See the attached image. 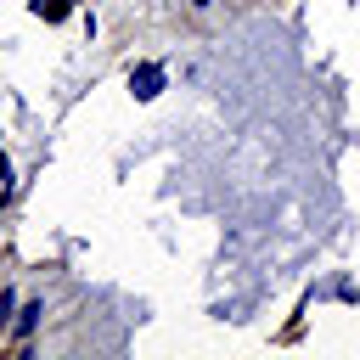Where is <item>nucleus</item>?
<instances>
[{"instance_id":"20e7f679","label":"nucleus","mask_w":360,"mask_h":360,"mask_svg":"<svg viewBox=\"0 0 360 360\" xmlns=\"http://www.w3.org/2000/svg\"><path fill=\"white\" fill-rule=\"evenodd\" d=\"M191 6H208V0H191Z\"/></svg>"},{"instance_id":"7ed1b4c3","label":"nucleus","mask_w":360,"mask_h":360,"mask_svg":"<svg viewBox=\"0 0 360 360\" xmlns=\"http://www.w3.org/2000/svg\"><path fill=\"white\" fill-rule=\"evenodd\" d=\"M34 11H39L45 22H56V17H68V0H34Z\"/></svg>"},{"instance_id":"f257e3e1","label":"nucleus","mask_w":360,"mask_h":360,"mask_svg":"<svg viewBox=\"0 0 360 360\" xmlns=\"http://www.w3.org/2000/svg\"><path fill=\"white\" fill-rule=\"evenodd\" d=\"M163 84H169V73H163L158 62H141V68H129V90H135V101H152Z\"/></svg>"},{"instance_id":"f03ea898","label":"nucleus","mask_w":360,"mask_h":360,"mask_svg":"<svg viewBox=\"0 0 360 360\" xmlns=\"http://www.w3.org/2000/svg\"><path fill=\"white\" fill-rule=\"evenodd\" d=\"M39 315H45L39 304H22V315H17V338H28V332L39 326Z\"/></svg>"}]
</instances>
